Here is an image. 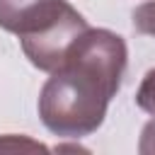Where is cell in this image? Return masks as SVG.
Wrapping results in <instances>:
<instances>
[{"mask_svg":"<svg viewBox=\"0 0 155 155\" xmlns=\"http://www.w3.org/2000/svg\"><path fill=\"white\" fill-rule=\"evenodd\" d=\"M126 70V44L109 29L82 31L39 94V116L48 131L82 138L97 131Z\"/></svg>","mask_w":155,"mask_h":155,"instance_id":"1","label":"cell"},{"mask_svg":"<svg viewBox=\"0 0 155 155\" xmlns=\"http://www.w3.org/2000/svg\"><path fill=\"white\" fill-rule=\"evenodd\" d=\"M0 27L17 34L31 65L48 73L90 29L85 17L65 0H0Z\"/></svg>","mask_w":155,"mask_h":155,"instance_id":"2","label":"cell"},{"mask_svg":"<svg viewBox=\"0 0 155 155\" xmlns=\"http://www.w3.org/2000/svg\"><path fill=\"white\" fill-rule=\"evenodd\" d=\"M136 104H138L143 111H148V114L155 116V68L143 75L140 87H138V92H136Z\"/></svg>","mask_w":155,"mask_h":155,"instance_id":"3","label":"cell"},{"mask_svg":"<svg viewBox=\"0 0 155 155\" xmlns=\"http://www.w3.org/2000/svg\"><path fill=\"white\" fill-rule=\"evenodd\" d=\"M133 27L140 34L155 36V0H148L140 7H136V12H133Z\"/></svg>","mask_w":155,"mask_h":155,"instance_id":"4","label":"cell"},{"mask_svg":"<svg viewBox=\"0 0 155 155\" xmlns=\"http://www.w3.org/2000/svg\"><path fill=\"white\" fill-rule=\"evenodd\" d=\"M7 150H12V153H22V150H46L41 143H34V140H29V138H17V136H5V138H0V153H7Z\"/></svg>","mask_w":155,"mask_h":155,"instance_id":"5","label":"cell"},{"mask_svg":"<svg viewBox=\"0 0 155 155\" xmlns=\"http://www.w3.org/2000/svg\"><path fill=\"white\" fill-rule=\"evenodd\" d=\"M138 150H140L143 155H153V153H155V119H153L150 124H145V128H143V133H140V145H138Z\"/></svg>","mask_w":155,"mask_h":155,"instance_id":"6","label":"cell"}]
</instances>
